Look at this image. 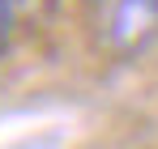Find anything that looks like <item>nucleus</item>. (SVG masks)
<instances>
[{
	"label": "nucleus",
	"instance_id": "f257e3e1",
	"mask_svg": "<svg viewBox=\"0 0 158 149\" xmlns=\"http://www.w3.org/2000/svg\"><path fill=\"white\" fill-rule=\"evenodd\" d=\"M107 47L120 60H132L158 38V0H111L107 9Z\"/></svg>",
	"mask_w": 158,
	"mask_h": 149
},
{
	"label": "nucleus",
	"instance_id": "f03ea898",
	"mask_svg": "<svg viewBox=\"0 0 158 149\" xmlns=\"http://www.w3.org/2000/svg\"><path fill=\"white\" fill-rule=\"evenodd\" d=\"M0 47H4V34H0Z\"/></svg>",
	"mask_w": 158,
	"mask_h": 149
}]
</instances>
